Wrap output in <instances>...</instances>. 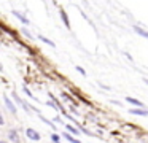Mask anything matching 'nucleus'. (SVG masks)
<instances>
[{
    "label": "nucleus",
    "mask_w": 148,
    "mask_h": 143,
    "mask_svg": "<svg viewBox=\"0 0 148 143\" xmlns=\"http://www.w3.org/2000/svg\"><path fill=\"white\" fill-rule=\"evenodd\" d=\"M64 137H65V138H67V140H69V142H70V143H81L80 140L73 138V137H72V135H70V133H69V132H67V133H64Z\"/></svg>",
    "instance_id": "nucleus-11"
},
{
    "label": "nucleus",
    "mask_w": 148,
    "mask_h": 143,
    "mask_svg": "<svg viewBox=\"0 0 148 143\" xmlns=\"http://www.w3.org/2000/svg\"><path fill=\"white\" fill-rule=\"evenodd\" d=\"M13 14H14V16H16V18H18V19H19V21H21V22H23V24H26V25H27V24H29V22H30V21H29V19H27V18H26V16H24V14H21V13H19V11H13Z\"/></svg>",
    "instance_id": "nucleus-5"
},
{
    "label": "nucleus",
    "mask_w": 148,
    "mask_h": 143,
    "mask_svg": "<svg viewBox=\"0 0 148 143\" xmlns=\"http://www.w3.org/2000/svg\"><path fill=\"white\" fill-rule=\"evenodd\" d=\"M51 140H53L54 143H59V135H56V133H53V135H51Z\"/></svg>",
    "instance_id": "nucleus-13"
},
{
    "label": "nucleus",
    "mask_w": 148,
    "mask_h": 143,
    "mask_svg": "<svg viewBox=\"0 0 148 143\" xmlns=\"http://www.w3.org/2000/svg\"><path fill=\"white\" fill-rule=\"evenodd\" d=\"M38 38H40V40H42V41H43V43H46V44H49V46H51V48H54V46H56V44H54V41H51V40H49V38H46V37H43V35H38Z\"/></svg>",
    "instance_id": "nucleus-8"
},
{
    "label": "nucleus",
    "mask_w": 148,
    "mask_h": 143,
    "mask_svg": "<svg viewBox=\"0 0 148 143\" xmlns=\"http://www.w3.org/2000/svg\"><path fill=\"white\" fill-rule=\"evenodd\" d=\"M8 138L13 140L14 143L19 142V137H18V132H16V130H10V132H8Z\"/></svg>",
    "instance_id": "nucleus-6"
},
{
    "label": "nucleus",
    "mask_w": 148,
    "mask_h": 143,
    "mask_svg": "<svg viewBox=\"0 0 148 143\" xmlns=\"http://www.w3.org/2000/svg\"><path fill=\"white\" fill-rule=\"evenodd\" d=\"M67 130H69L70 133H73V135H80V130H78L77 127L70 126V124H67Z\"/></svg>",
    "instance_id": "nucleus-10"
},
{
    "label": "nucleus",
    "mask_w": 148,
    "mask_h": 143,
    "mask_svg": "<svg viewBox=\"0 0 148 143\" xmlns=\"http://www.w3.org/2000/svg\"><path fill=\"white\" fill-rule=\"evenodd\" d=\"M3 102H5V105H7V108L11 111V113H13V114L16 113V105H14L13 102L10 100V97H3Z\"/></svg>",
    "instance_id": "nucleus-3"
},
{
    "label": "nucleus",
    "mask_w": 148,
    "mask_h": 143,
    "mask_svg": "<svg viewBox=\"0 0 148 143\" xmlns=\"http://www.w3.org/2000/svg\"><path fill=\"white\" fill-rule=\"evenodd\" d=\"M129 113L131 114H135V116H148V110H140V108H131L129 110Z\"/></svg>",
    "instance_id": "nucleus-2"
},
{
    "label": "nucleus",
    "mask_w": 148,
    "mask_h": 143,
    "mask_svg": "<svg viewBox=\"0 0 148 143\" xmlns=\"http://www.w3.org/2000/svg\"><path fill=\"white\" fill-rule=\"evenodd\" d=\"M134 30L137 32L138 35H142V37H145V38H148V32H147V30H143V29H140L138 25H135V27H134Z\"/></svg>",
    "instance_id": "nucleus-9"
},
{
    "label": "nucleus",
    "mask_w": 148,
    "mask_h": 143,
    "mask_svg": "<svg viewBox=\"0 0 148 143\" xmlns=\"http://www.w3.org/2000/svg\"><path fill=\"white\" fill-rule=\"evenodd\" d=\"M77 72H80L81 75H83V76L86 75V72H84V68H83V67H77Z\"/></svg>",
    "instance_id": "nucleus-14"
},
{
    "label": "nucleus",
    "mask_w": 148,
    "mask_h": 143,
    "mask_svg": "<svg viewBox=\"0 0 148 143\" xmlns=\"http://www.w3.org/2000/svg\"><path fill=\"white\" fill-rule=\"evenodd\" d=\"M24 92H26V94H27V97H30V99H37V97H34V94H32V92H30L29 91V88H26V86H24Z\"/></svg>",
    "instance_id": "nucleus-12"
},
{
    "label": "nucleus",
    "mask_w": 148,
    "mask_h": 143,
    "mask_svg": "<svg viewBox=\"0 0 148 143\" xmlns=\"http://www.w3.org/2000/svg\"><path fill=\"white\" fill-rule=\"evenodd\" d=\"M143 83H145V84H148V78H143Z\"/></svg>",
    "instance_id": "nucleus-15"
},
{
    "label": "nucleus",
    "mask_w": 148,
    "mask_h": 143,
    "mask_svg": "<svg viewBox=\"0 0 148 143\" xmlns=\"http://www.w3.org/2000/svg\"><path fill=\"white\" fill-rule=\"evenodd\" d=\"M61 18H62V21H64L65 27H67V29H70V22H69V18H67V13H65L64 10H61Z\"/></svg>",
    "instance_id": "nucleus-7"
},
{
    "label": "nucleus",
    "mask_w": 148,
    "mask_h": 143,
    "mask_svg": "<svg viewBox=\"0 0 148 143\" xmlns=\"http://www.w3.org/2000/svg\"><path fill=\"white\" fill-rule=\"evenodd\" d=\"M26 135L29 137L30 140H34V142H38V140L42 138V137H40V133L37 132L35 129H30V127H29V129H26Z\"/></svg>",
    "instance_id": "nucleus-1"
},
{
    "label": "nucleus",
    "mask_w": 148,
    "mask_h": 143,
    "mask_svg": "<svg viewBox=\"0 0 148 143\" xmlns=\"http://www.w3.org/2000/svg\"><path fill=\"white\" fill-rule=\"evenodd\" d=\"M126 102H127V103H132V105H135V107H138V108H142V110L145 108V105L142 103L140 100H137V99H134V97H126Z\"/></svg>",
    "instance_id": "nucleus-4"
},
{
    "label": "nucleus",
    "mask_w": 148,
    "mask_h": 143,
    "mask_svg": "<svg viewBox=\"0 0 148 143\" xmlns=\"http://www.w3.org/2000/svg\"><path fill=\"white\" fill-rule=\"evenodd\" d=\"M0 143H8V142H5V140H2V142H0Z\"/></svg>",
    "instance_id": "nucleus-16"
}]
</instances>
